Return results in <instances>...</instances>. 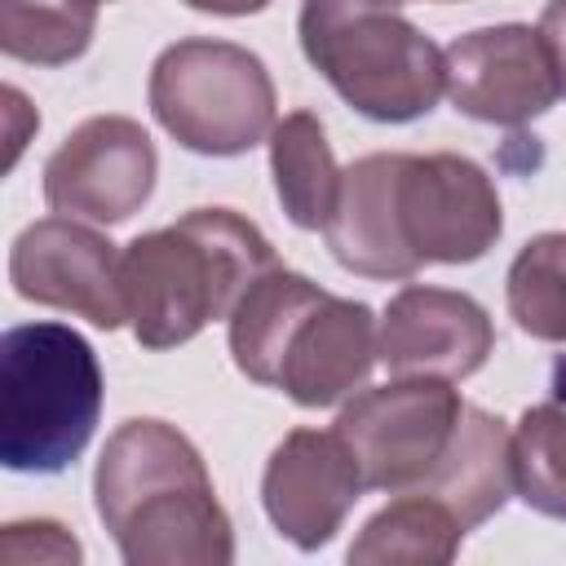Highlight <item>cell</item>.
I'll list each match as a JSON object with an SVG mask.
<instances>
[{
	"label": "cell",
	"instance_id": "cell-22",
	"mask_svg": "<svg viewBox=\"0 0 566 566\" xmlns=\"http://www.w3.org/2000/svg\"><path fill=\"white\" fill-rule=\"evenodd\" d=\"M190 9H199V13H221V18H243V13H256V9H265L270 0H186Z\"/></svg>",
	"mask_w": 566,
	"mask_h": 566
},
{
	"label": "cell",
	"instance_id": "cell-17",
	"mask_svg": "<svg viewBox=\"0 0 566 566\" xmlns=\"http://www.w3.org/2000/svg\"><path fill=\"white\" fill-rule=\"evenodd\" d=\"M97 0H0V49L31 66H66L93 44Z\"/></svg>",
	"mask_w": 566,
	"mask_h": 566
},
{
	"label": "cell",
	"instance_id": "cell-19",
	"mask_svg": "<svg viewBox=\"0 0 566 566\" xmlns=\"http://www.w3.org/2000/svg\"><path fill=\"white\" fill-rule=\"evenodd\" d=\"M513 491L544 517L566 522V411L526 407L513 429Z\"/></svg>",
	"mask_w": 566,
	"mask_h": 566
},
{
	"label": "cell",
	"instance_id": "cell-1",
	"mask_svg": "<svg viewBox=\"0 0 566 566\" xmlns=\"http://www.w3.org/2000/svg\"><path fill=\"white\" fill-rule=\"evenodd\" d=\"M504 230L491 177L451 150L363 155L340 172L323 226L332 256L363 279H411L420 265H469Z\"/></svg>",
	"mask_w": 566,
	"mask_h": 566
},
{
	"label": "cell",
	"instance_id": "cell-11",
	"mask_svg": "<svg viewBox=\"0 0 566 566\" xmlns=\"http://www.w3.org/2000/svg\"><path fill=\"white\" fill-rule=\"evenodd\" d=\"M447 97L460 115L517 128L535 115H544L562 88L557 71L548 62V49L539 31L522 22L504 27H478L447 44Z\"/></svg>",
	"mask_w": 566,
	"mask_h": 566
},
{
	"label": "cell",
	"instance_id": "cell-15",
	"mask_svg": "<svg viewBox=\"0 0 566 566\" xmlns=\"http://www.w3.org/2000/svg\"><path fill=\"white\" fill-rule=\"evenodd\" d=\"M270 172H274V190L287 221L301 230H323L340 195V168L332 159V142L318 115L292 111L274 124Z\"/></svg>",
	"mask_w": 566,
	"mask_h": 566
},
{
	"label": "cell",
	"instance_id": "cell-4",
	"mask_svg": "<svg viewBox=\"0 0 566 566\" xmlns=\"http://www.w3.org/2000/svg\"><path fill=\"white\" fill-rule=\"evenodd\" d=\"M274 265L270 239L230 208H195L137 234L119 256L133 336L146 349L186 345L212 318H230L239 296Z\"/></svg>",
	"mask_w": 566,
	"mask_h": 566
},
{
	"label": "cell",
	"instance_id": "cell-21",
	"mask_svg": "<svg viewBox=\"0 0 566 566\" xmlns=\"http://www.w3.org/2000/svg\"><path fill=\"white\" fill-rule=\"evenodd\" d=\"M539 40L548 49V62L557 71V88L566 93V0H553L544 13H539Z\"/></svg>",
	"mask_w": 566,
	"mask_h": 566
},
{
	"label": "cell",
	"instance_id": "cell-13",
	"mask_svg": "<svg viewBox=\"0 0 566 566\" xmlns=\"http://www.w3.org/2000/svg\"><path fill=\"white\" fill-rule=\"evenodd\" d=\"M495 349L486 310L447 287H402L380 318V363L398 376L464 380Z\"/></svg>",
	"mask_w": 566,
	"mask_h": 566
},
{
	"label": "cell",
	"instance_id": "cell-20",
	"mask_svg": "<svg viewBox=\"0 0 566 566\" xmlns=\"http://www.w3.org/2000/svg\"><path fill=\"white\" fill-rule=\"evenodd\" d=\"M0 557L9 566H27V562H80V544L66 526L57 522H9L4 539H0Z\"/></svg>",
	"mask_w": 566,
	"mask_h": 566
},
{
	"label": "cell",
	"instance_id": "cell-16",
	"mask_svg": "<svg viewBox=\"0 0 566 566\" xmlns=\"http://www.w3.org/2000/svg\"><path fill=\"white\" fill-rule=\"evenodd\" d=\"M464 522L438 504L433 495L420 491H398V500H389L376 517H367L363 535L349 544V562L358 566H442L460 553L464 539Z\"/></svg>",
	"mask_w": 566,
	"mask_h": 566
},
{
	"label": "cell",
	"instance_id": "cell-5",
	"mask_svg": "<svg viewBox=\"0 0 566 566\" xmlns=\"http://www.w3.org/2000/svg\"><path fill=\"white\" fill-rule=\"evenodd\" d=\"M310 66L367 119L411 124L447 88L442 49L389 0H301Z\"/></svg>",
	"mask_w": 566,
	"mask_h": 566
},
{
	"label": "cell",
	"instance_id": "cell-24",
	"mask_svg": "<svg viewBox=\"0 0 566 566\" xmlns=\"http://www.w3.org/2000/svg\"><path fill=\"white\" fill-rule=\"evenodd\" d=\"M389 4H402V0H389Z\"/></svg>",
	"mask_w": 566,
	"mask_h": 566
},
{
	"label": "cell",
	"instance_id": "cell-12",
	"mask_svg": "<svg viewBox=\"0 0 566 566\" xmlns=\"http://www.w3.org/2000/svg\"><path fill=\"white\" fill-rule=\"evenodd\" d=\"M363 491V469L336 429H292L274 447L261 478V504L274 531L301 553L323 548Z\"/></svg>",
	"mask_w": 566,
	"mask_h": 566
},
{
	"label": "cell",
	"instance_id": "cell-10",
	"mask_svg": "<svg viewBox=\"0 0 566 566\" xmlns=\"http://www.w3.org/2000/svg\"><path fill=\"white\" fill-rule=\"evenodd\" d=\"M119 256L111 239L71 217L27 226L9 248V283L18 296L53 310H71L93 327L115 332L128 318Z\"/></svg>",
	"mask_w": 566,
	"mask_h": 566
},
{
	"label": "cell",
	"instance_id": "cell-3",
	"mask_svg": "<svg viewBox=\"0 0 566 566\" xmlns=\"http://www.w3.org/2000/svg\"><path fill=\"white\" fill-rule=\"evenodd\" d=\"M234 367L301 407L354 394L380 358V332L363 301L323 292L296 270H265L230 310Z\"/></svg>",
	"mask_w": 566,
	"mask_h": 566
},
{
	"label": "cell",
	"instance_id": "cell-9",
	"mask_svg": "<svg viewBox=\"0 0 566 566\" xmlns=\"http://www.w3.org/2000/svg\"><path fill=\"white\" fill-rule=\"evenodd\" d=\"M159 155L146 128L128 115L84 119L44 164V199L62 217L128 221L155 190Z\"/></svg>",
	"mask_w": 566,
	"mask_h": 566
},
{
	"label": "cell",
	"instance_id": "cell-23",
	"mask_svg": "<svg viewBox=\"0 0 566 566\" xmlns=\"http://www.w3.org/2000/svg\"><path fill=\"white\" fill-rule=\"evenodd\" d=\"M553 398H562L566 402V354L557 358V367H553Z\"/></svg>",
	"mask_w": 566,
	"mask_h": 566
},
{
	"label": "cell",
	"instance_id": "cell-2",
	"mask_svg": "<svg viewBox=\"0 0 566 566\" xmlns=\"http://www.w3.org/2000/svg\"><path fill=\"white\" fill-rule=\"evenodd\" d=\"M97 517L128 566H230L234 531L195 442L164 420H124L93 473Z\"/></svg>",
	"mask_w": 566,
	"mask_h": 566
},
{
	"label": "cell",
	"instance_id": "cell-18",
	"mask_svg": "<svg viewBox=\"0 0 566 566\" xmlns=\"http://www.w3.org/2000/svg\"><path fill=\"white\" fill-rule=\"evenodd\" d=\"M509 314L535 340H566V230L535 234L509 265Z\"/></svg>",
	"mask_w": 566,
	"mask_h": 566
},
{
	"label": "cell",
	"instance_id": "cell-6",
	"mask_svg": "<svg viewBox=\"0 0 566 566\" xmlns=\"http://www.w3.org/2000/svg\"><path fill=\"white\" fill-rule=\"evenodd\" d=\"M102 416L93 345L62 323H22L0 340V464L62 473Z\"/></svg>",
	"mask_w": 566,
	"mask_h": 566
},
{
	"label": "cell",
	"instance_id": "cell-14",
	"mask_svg": "<svg viewBox=\"0 0 566 566\" xmlns=\"http://www.w3.org/2000/svg\"><path fill=\"white\" fill-rule=\"evenodd\" d=\"M416 491L447 504L464 522V531L495 517L513 495V433L504 429V420L464 402L451 447Z\"/></svg>",
	"mask_w": 566,
	"mask_h": 566
},
{
	"label": "cell",
	"instance_id": "cell-7",
	"mask_svg": "<svg viewBox=\"0 0 566 566\" xmlns=\"http://www.w3.org/2000/svg\"><path fill=\"white\" fill-rule=\"evenodd\" d=\"M150 111L177 146L230 159L274 133V84L243 44L177 40L150 66Z\"/></svg>",
	"mask_w": 566,
	"mask_h": 566
},
{
	"label": "cell",
	"instance_id": "cell-8",
	"mask_svg": "<svg viewBox=\"0 0 566 566\" xmlns=\"http://www.w3.org/2000/svg\"><path fill=\"white\" fill-rule=\"evenodd\" d=\"M460 394L438 376H402L340 407L336 433L354 451L367 491H416L460 424Z\"/></svg>",
	"mask_w": 566,
	"mask_h": 566
}]
</instances>
